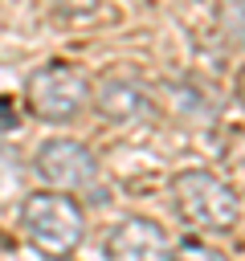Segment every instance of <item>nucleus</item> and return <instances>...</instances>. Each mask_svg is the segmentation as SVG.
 I'll return each instance as SVG.
<instances>
[{
  "label": "nucleus",
  "instance_id": "39448f33",
  "mask_svg": "<svg viewBox=\"0 0 245 261\" xmlns=\"http://www.w3.org/2000/svg\"><path fill=\"white\" fill-rule=\"evenodd\" d=\"M172 245L163 228L147 216H127L106 237V261H167Z\"/></svg>",
  "mask_w": 245,
  "mask_h": 261
},
{
  "label": "nucleus",
  "instance_id": "6e6552de",
  "mask_svg": "<svg viewBox=\"0 0 245 261\" xmlns=\"http://www.w3.org/2000/svg\"><path fill=\"white\" fill-rule=\"evenodd\" d=\"M98 4L102 0H53V12L57 20H90L98 16Z\"/></svg>",
  "mask_w": 245,
  "mask_h": 261
},
{
  "label": "nucleus",
  "instance_id": "1a4fd4ad",
  "mask_svg": "<svg viewBox=\"0 0 245 261\" xmlns=\"http://www.w3.org/2000/svg\"><path fill=\"white\" fill-rule=\"evenodd\" d=\"M167 261H229L220 249H212V245H200V241H184L180 249H172V257Z\"/></svg>",
  "mask_w": 245,
  "mask_h": 261
},
{
  "label": "nucleus",
  "instance_id": "423d86ee",
  "mask_svg": "<svg viewBox=\"0 0 245 261\" xmlns=\"http://www.w3.org/2000/svg\"><path fill=\"white\" fill-rule=\"evenodd\" d=\"M90 102L98 106V114L106 122H143L151 114V94L143 82L135 77H122V73H110L94 86Z\"/></svg>",
  "mask_w": 245,
  "mask_h": 261
},
{
  "label": "nucleus",
  "instance_id": "f257e3e1",
  "mask_svg": "<svg viewBox=\"0 0 245 261\" xmlns=\"http://www.w3.org/2000/svg\"><path fill=\"white\" fill-rule=\"evenodd\" d=\"M20 228L41 257L69 261L86 237V212L65 192H33L20 204Z\"/></svg>",
  "mask_w": 245,
  "mask_h": 261
},
{
  "label": "nucleus",
  "instance_id": "0eeeda50",
  "mask_svg": "<svg viewBox=\"0 0 245 261\" xmlns=\"http://www.w3.org/2000/svg\"><path fill=\"white\" fill-rule=\"evenodd\" d=\"M216 33L229 49H245V0H220L216 4Z\"/></svg>",
  "mask_w": 245,
  "mask_h": 261
},
{
  "label": "nucleus",
  "instance_id": "7ed1b4c3",
  "mask_svg": "<svg viewBox=\"0 0 245 261\" xmlns=\"http://www.w3.org/2000/svg\"><path fill=\"white\" fill-rule=\"evenodd\" d=\"M90 94L94 86L74 61H49L24 82V106L41 122H74L90 106Z\"/></svg>",
  "mask_w": 245,
  "mask_h": 261
},
{
  "label": "nucleus",
  "instance_id": "9b49d317",
  "mask_svg": "<svg viewBox=\"0 0 245 261\" xmlns=\"http://www.w3.org/2000/svg\"><path fill=\"white\" fill-rule=\"evenodd\" d=\"M233 94H237V102L245 106V65L237 69V82H233Z\"/></svg>",
  "mask_w": 245,
  "mask_h": 261
},
{
  "label": "nucleus",
  "instance_id": "9d476101",
  "mask_svg": "<svg viewBox=\"0 0 245 261\" xmlns=\"http://www.w3.org/2000/svg\"><path fill=\"white\" fill-rule=\"evenodd\" d=\"M12 126H16V114H12V106L0 98V130H12Z\"/></svg>",
  "mask_w": 245,
  "mask_h": 261
},
{
  "label": "nucleus",
  "instance_id": "20e7f679",
  "mask_svg": "<svg viewBox=\"0 0 245 261\" xmlns=\"http://www.w3.org/2000/svg\"><path fill=\"white\" fill-rule=\"evenodd\" d=\"M33 167L53 192H94L98 188V155L78 139H45L33 155Z\"/></svg>",
  "mask_w": 245,
  "mask_h": 261
},
{
  "label": "nucleus",
  "instance_id": "f03ea898",
  "mask_svg": "<svg viewBox=\"0 0 245 261\" xmlns=\"http://www.w3.org/2000/svg\"><path fill=\"white\" fill-rule=\"evenodd\" d=\"M172 204L180 220L196 232H233L241 220V200L229 179L208 167H188L172 175Z\"/></svg>",
  "mask_w": 245,
  "mask_h": 261
}]
</instances>
